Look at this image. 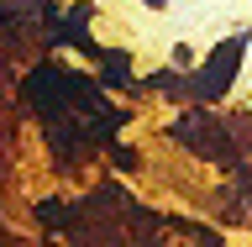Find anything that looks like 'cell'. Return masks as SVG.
<instances>
[{"label":"cell","instance_id":"cell-1","mask_svg":"<svg viewBox=\"0 0 252 247\" xmlns=\"http://www.w3.org/2000/svg\"><path fill=\"white\" fill-rule=\"evenodd\" d=\"M236 63H242V42H226V47H220V63H216V58L205 63V74H200V84H194V90H200V95H220L226 84H231Z\"/></svg>","mask_w":252,"mask_h":247},{"label":"cell","instance_id":"cell-2","mask_svg":"<svg viewBox=\"0 0 252 247\" xmlns=\"http://www.w3.org/2000/svg\"><path fill=\"white\" fill-rule=\"evenodd\" d=\"M105 79L110 84H126V79H131V63L126 58H105Z\"/></svg>","mask_w":252,"mask_h":247}]
</instances>
